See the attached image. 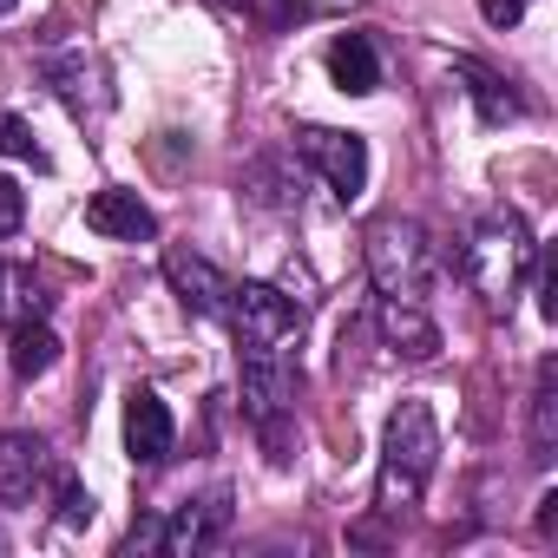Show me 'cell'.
<instances>
[{
  "label": "cell",
  "instance_id": "cell-10",
  "mask_svg": "<svg viewBox=\"0 0 558 558\" xmlns=\"http://www.w3.org/2000/svg\"><path fill=\"white\" fill-rule=\"evenodd\" d=\"M171 447H178L171 408H165L151 388H132V395H125V453H132L138 466H165Z\"/></svg>",
  "mask_w": 558,
  "mask_h": 558
},
{
  "label": "cell",
  "instance_id": "cell-3",
  "mask_svg": "<svg viewBox=\"0 0 558 558\" xmlns=\"http://www.w3.org/2000/svg\"><path fill=\"white\" fill-rule=\"evenodd\" d=\"M440 466V427L427 401H401L381 427V480H375V506L388 519H401L408 506H421L427 480Z\"/></svg>",
  "mask_w": 558,
  "mask_h": 558
},
{
  "label": "cell",
  "instance_id": "cell-22",
  "mask_svg": "<svg viewBox=\"0 0 558 558\" xmlns=\"http://www.w3.org/2000/svg\"><path fill=\"white\" fill-rule=\"evenodd\" d=\"M21 217H27L21 184H14V178H0V236H14V230H21Z\"/></svg>",
  "mask_w": 558,
  "mask_h": 558
},
{
  "label": "cell",
  "instance_id": "cell-17",
  "mask_svg": "<svg viewBox=\"0 0 558 558\" xmlns=\"http://www.w3.org/2000/svg\"><path fill=\"white\" fill-rule=\"evenodd\" d=\"M53 362H60V336H53L47 323H21V329H14V375L34 381V375H47Z\"/></svg>",
  "mask_w": 558,
  "mask_h": 558
},
{
  "label": "cell",
  "instance_id": "cell-8",
  "mask_svg": "<svg viewBox=\"0 0 558 558\" xmlns=\"http://www.w3.org/2000/svg\"><path fill=\"white\" fill-rule=\"evenodd\" d=\"M223 532H230V499H223V493H204V499H184L171 519H158V551L197 558V551H210Z\"/></svg>",
  "mask_w": 558,
  "mask_h": 558
},
{
  "label": "cell",
  "instance_id": "cell-2",
  "mask_svg": "<svg viewBox=\"0 0 558 558\" xmlns=\"http://www.w3.org/2000/svg\"><path fill=\"white\" fill-rule=\"evenodd\" d=\"M236 395L243 421L269 447L276 466H290V421H296V362L283 342H236Z\"/></svg>",
  "mask_w": 558,
  "mask_h": 558
},
{
  "label": "cell",
  "instance_id": "cell-6",
  "mask_svg": "<svg viewBox=\"0 0 558 558\" xmlns=\"http://www.w3.org/2000/svg\"><path fill=\"white\" fill-rule=\"evenodd\" d=\"M223 323H230L236 342H296L303 336V303L269 290V283H236Z\"/></svg>",
  "mask_w": 558,
  "mask_h": 558
},
{
  "label": "cell",
  "instance_id": "cell-23",
  "mask_svg": "<svg viewBox=\"0 0 558 558\" xmlns=\"http://www.w3.org/2000/svg\"><path fill=\"white\" fill-rule=\"evenodd\" d=\"M480 21L506 34V27H519V21H525V0H480Z\"/></svg>",
  "mask_w": 558,
  "mask_h": 558
},
{
  "label": "cell",
  "instance_id": "cell-18",
  "mask_svg": "<svg viewBox=\"0 0 558 558\" xmlns=\"http://www.w3.org/2000/svg\"><path fill=\"white\" fill-rule=\"evenodd\" d=\"M0 151L21 158V165H34V171H47V145L34 138V125L21 112H0Z\"/></svg>",
  "mask_w": 558,
  "mask_h": 558
},
{
  "label": "cell",
  "instance_id": "cell-26",
  "mask_svg": "<svg viewBox=\"0 0 558 558\" xmlns=\"http://www.w3.org/2000/svg\"><path fill=\"white\" fill-rule=\"evenodd\" d=\"M14 8H21V0H0V14H14Z\"/></svg>",
  "mask_w": 558,
  "mask_h": 558
},
{
  "label": "cell",
  "instance_id": "cell-12",
  "mask_svg": "<svg viewBox=\"0 0 558 558\" xmlns=\"http://www.w3.org/2000/svg\"><path fill=\"white\" fill-rule=\"evenodd\" d=\"M47 473H53L47 440H34V434H0V506H34V493H40Z\"/></svg>",
  "mask_w": 558,
  "mask_h": 558
},
{
  "label": "cell",
  "instance_id": "cell-4",
  "mask_svg": "<svg viewBox=\"0 0 558 558\" xmlns=\"http://www.w3.org/2000/svg\"><path fill=\"white\" fill-rule=\"evenodd\" d=\"M368 276H375V290L395 296V303H427L434 290V236L421 217H375L368 223Z\"/></svg>",
  "mask_w": 558,
  "mask_h": 558
},
{
  "label": "cell",
  "instance_id": "cell-9",
  "mask_svg": "<svg viewBox=\"0 0 558 558\" xmlns=\"http://www.w3.org/2000/svg\"><path fill=\"white\" fill-rule=\"evenodd\" d=\"M40 73H47V86L60 93V106L73 119H106L112 112V86H106V66L93 53H53Z\"/></svg>",
  "mask_w": 558,
  "mask_h": 558
},
{
  "label": "cell",
  "instance_id": "cell-14",
  "mask_svg": "<svg viewBox=\"0 0 558 558\" xmlns=\"http://www.w3.org/2000/svg\"><path fill=\"white\" fill-rule=\"evenodd\" d=\"M329 80H336V93H349V99L381 93V53H375V40H368V34H336V40H329Z\"/></svg>",
  "mask_w": 558,
  "mask_h": 558
},
{
  "label": "cell",
  "instance_id": "cell-11",
  "mask_svg": "<svg viewBox=\"0 0 558 558\" xmlns=\"http://www.w3.org/2000/svg\"><path fill=\"white\" fill-rule=\"evenodd\" d=\"M86 223H93L99 236H119V243H151V236H158V210H151L138 191H125V184H106V191H93V204H86Z\"/></svg>",
  "mask_w": 558,
  "mask_h": 558
},
{
  "label": "cell",
  "instance_id": "cell-25",
  "mask_svg": "<svg viewBox=\"0 0 558 558\" xmlns=\"http://www.w3.org/2000/svg\"><path fill=\"white\" fill-rule=\"evenodd\" d=\"M0 310H8V263H0Z\"/></svg>",
  "mask_w": 558,
  "mask_h": 558
},
{
  "label": "cell",
  "instance_id": "cell-13",
  "mask_svg": "<svg viewBox=\"0 0 558 558\" xmlns=\"http://www.w3.org/2000/svg\"><path fill=\"white\" fill-rule=\"evenodd\" d=\"M381 342L401 362H434L440 355V323L427 316V303H395L381 296Z\"/></svg>",
  "mask_w": 558,
  "mask_h": 558
},
{
  "label": "cell",
  "instance_id": "cell-7",
  "mask_svg": "<svg viewBox=\"0 0 558 558\" xmlns=\"http://www.w3.org/2000/svg\"><path fill=\"white\" fill-rule=\"evenodd\" d=\"M165 283H171V290H178V303H184L191 316H204V323H223L230 290H236L210 256H197V250H184V243H171V250H165Z\"/></svg>",
  "mask_w": 558,
  "mask_h": 558
},
{
  "label": "cell",
  "instance_id": "cell-21",
  "mask_svg": "<svg viewBox=\"0 0 558 558\" xmlns=\"http://www.w3.org/2000/svg\"><path fill=\"white\" fill-rule=\"evenodd\" d=\"M532 269H538V316L558 323V263L551 256H532Z\"/></svg>",
  "mask_w": 558,
  "mask_h": 558
},
{
  "label": "cell",
  "instance_id": "cell-24",
  "mask_svg": "<svg viewBox=\"0 0 558 558\" xmlns=\"http://www.w3.org/2000/svg\"><path fill=\"white\" fill-rule=\"evenodd\" d=\"M538 532H558V493L538 499Z\"/></svg>",
  "mask_w": 558,
  "mask_h": 558
},
{
  "label": "cell",
  "instance_id": "cell-19",
  "mask_svg": "<svg viewBox=\"0 0 558 558\" xmlns=\"http://www.w3.org/2000/svg\"><path fill=\"white\" fill-rule=\"evenodd\" d=\"M53 499H60V525H93V493L66 466H53Z\"/></svg>",
  "mask_w": 558,
  "mask_h": 558
},
{
  "label": "cell",
  "instance_id": "cell-20",
  "mask_svg": "<svg viewBox=\"0 0 558 558\" xmlns=\"http://www.w3.org/2000/svg\"><path fill=\"white\" fill-rule=\"evenodd\" d=\"M217 8H230L236 21H250V27H263V34H269V27H283V21L296 14L290 0H217Z\"/></svg>",
  "mask_w": 558,
  "mask_h": 558
},
{
  "label": "cell",
  "instance_id": "cell-1",
  "mask_svg": "<svg viewBox=\"0 0 558 558\" xmlns=\"http://www.w3.org/2000/svg\"><path fill=\"white\" fill-rule=\"evenodd\" d=\"M532 256H538V243H532V223L519 217V210H486L473 230H466V250H460V276L473 283V296L493 310V316H506L512 303H519V290H525V276H532Z\"/></svg>",
  "mask_w": 558,
  "mask_h": 558
},
{
  "label": "cell",
  "instance_id": "cell-15",
  "mask_svg": "<svg viewBox=\"0 0 558 558\" xmlns=\"http://www.w3.org/2000/svg\"><path fill=\"white\" fill-rule=\"evenodd\" d=\"M453 73L466 80V93H473V106H480V125H512V119H525V99L512 93V80H506V73H493L486 60L460 53V60H453Z\"/></svg>",
  "mask_w": 558,
  "mask_h": 558
},
{
  "label": "cell",
  "instance_id": "cell-16",
  "mask_svg": "<svg viewBox=\"0 0 558 558\" xmlns=\"http://www.w3.org/2000/svg\"><path fill=\"white\" fill-rule=\"evenodd\" d=\"M538 473L558 460V362L545 355L538 362V381H532V453H525Z\"/></svg>",
  "mask_w": 558,
  "mask_h": 558
},
{
  "label": "cell",
  "instance_id": "cell-5",
  "mask_svg": "<svg viewBox=\"0 0 558 558\" xmlns=\"http://www.w3.org/2000/svg\"><path fill=\"white\" fill-rule=\"evenodd\" d=\"M296 151L310 158V171H323V184L355 204L368 191V138L342 132V125H296Z\"/></svg>",
  "mask_w": 558,
  "mask_h": 558
}]
</instances>
